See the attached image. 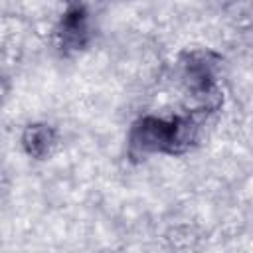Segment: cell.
I'll use <instances>...</instances> for the list:
<instances>
[{
  "label": "cell",
  "instance_id": "obj_1",
  "mask_svg": "<svg viewBox=\"0 0 253 253\" xmlns=\"http://www.w3.org/2000/svg\"><path fill=\"white\" fill-rule=\"evenodd\" d=\"M174 121L144 117L130 130V146L138 152H170Z\"/></svg>",
  "mask_w": 253,
  "mask_h": 253
},
{
  "label": "cell",
  "instance_id": "obj_4",
  "mask_svg": "<svg viewBox=\"0 0 253 253\" xmlns=\"http://www.w3.org/2000/svg\"><path fill=\"white\" fill-rule=\"evenodd\" d=\"M6 91H8V85H6V79H4V77H0V101L4 99V95H6Z\"/></svg>",
  "mask_w": 253,
  "mask_h": 253
},
{
  "label": "cell",
  "instance_id": "obj_3",
  "mask_svg": "<svg viewBox=\"0 0 253 253\" xmlns=\"http://www.w3.org/2000/svg\"><path fill=\"white\" fill-rule=\"evenodd\" d=\"M22 144L30 156L45 158L55 144V132L47 125H30L22 134Z\"/></svg>",
  "mask_w": 253,
  "mask_h": 253
},
{
  "label": "cell",
  "instance_id": "obj_2",
  "mask_svg": "<svg viewBox=\"0 0 253 253\" xmlns=\"http://www.w3.org/2000/svg\"><path fill=\"white\" fill-rule=\"evenodd\" d=\"M89 26H87V14L83 8H71L65 12L59 28H57V42L65 51L81 49L87 42Z\"/></svg>",
  "mask_w": 253,
  "mask_h": 253
}]
</instances>
